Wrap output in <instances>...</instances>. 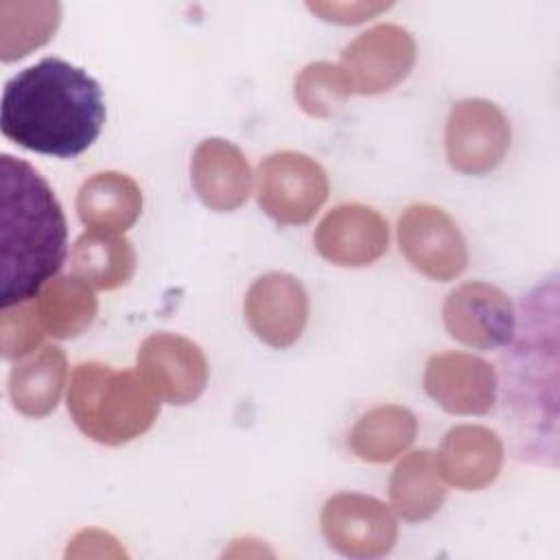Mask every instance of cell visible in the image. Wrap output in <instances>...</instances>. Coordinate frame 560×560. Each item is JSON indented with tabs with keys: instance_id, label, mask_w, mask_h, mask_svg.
<instances>
[{
	"instance_id": "obj_1",
	"label": "cell",
	"mask_w": 560,
	"mask_h": 560,
	"mask_svg": "<svg viewBox=\"0 0 560 560\" xmlns=\"http://www.w3.org/2000/svg\"><path fill=\"white\" fill-rule=\"evenodd\" d=\"M103 122L98 81L59 57H44L24 68L2 90V136L35 153L77 158L94 144Z\"/></svg>"
},
{
	"instance_id": "obj_2",
	"label": "cell",
	"mask_w": 560,
	"mask_h": 560,
	"mask_svg": "<svg viewBox=\"0 0 560 560\" xmlns=\"http://www.w3.org/2000/svg\"><path fill=\"white\" fill-rule=\"evenodd\" d=\"M0 306L33 300L68 256V223L48 182L24 160H0Z\"/></svg>"
},
{
	"instance_id": "obj_3",
	"label": "cell",
	"mask_w": 560,
	"mask_h": 560,
	"mask_svg": "<svg viewBox=\"0 0 560 560\" xmlns=\"http://www.w3.org/2000/svg\"><path fill=\"white\" fill-rule=\"evenodd\" d=\"M66 405L77 429L105 446L133 442L160 413V398L138 370H118L98 361L74 368Z\"/></svg>"
},
{
	"instance_id": "obj_4",
	"label": "cell",
	"mask_w": 560,
	"mask_h": 560,
	"mask_svg": "<svg viewBox=\"0 0 560 560\" xmlns=\"http://www.w3.org/2000/svg\"><path fill=\"white\" fill-rule=\"evenodd\" d=\"M324 166L300 151H276L256 168V201L280 225H304L328 199Z\"/></svg>"
},
{
	"instance_id": "obj_5",
	"label": "cell",
	"mask_w": 560,
	"mask_h": 560,
	"mask_svg": "<svg viewBox=\"0 0 560 560\" xmlns=\"http://www.w3.org/2000/svg\"><path fill=\"white\" fill-rule=\"evenodd\" d=\"M512 127L503 109L486 98L457 101L446 118V162L462 175H488L508 155Z\"/></svg>"
},
{
	"instance_id": "obj_6",
	"label": "cell",
	"mask_w": 560,
	"mask_h": 560,
	"mask_svg": "<svg viewBox=\"0 0 560 560\" xmlns=\"http://www.w3.org/2000/svg\"><path fill=\"white\" fill-rule=\"evenodd\" d=\"M319 525L328 547L346 558H383L398 540L396 512L361 492L332 494L322 508Z\"/></svg>"
},
{
	"instance_id": "obj_7",
	"label": "cell",
	"mask_w": 560,
	"mask_h": 560,
	"mask_svg": "<svg viewBox=\"0 0 560 560\" xmlns=\"http://www.w3.org/2000/svg\"><path fill=\"white\" fill-rule=\"evenodd\" d=\"M416 39L400 24H376L341 50L339 68L352 94L376 96L400 85L416 63Z\"/></svg>"
},
{
	"instance_id": "obj_8",
	"label": "cell",
	"mask_w": 560,
	"mask_h": 560,
	"mask_svg": "<svg viewBox=\"0 0 560 560\" xmlns=\"http://www.w3.org/2000/svg\"><path fill=\"white\" fill-rule=\"evenodd\" d=\"M398 245L422 276L448 282L468 267L466 238L455 219L433 203H411L398 219Z\"/></svg>"
},
{
	"instance_id": "obj_9",
	"label": "cell",
	"mask_w": 560,
	"mask_h": 560,
	"mask_svg": "<svg viewBox=\"0 0 560 560\" xmlns=\"http://www.w3.org/2000/svg\"><path fill=\"white\" fill-rule=\"evenodd\" d=\"M136 368L160 400L177 407L195 402L210 376L203 350L177 332L149 335L138 348Z\"/></svg>"
},
{
	"instance_id": "obj_10",
	"label": "cell",
	"mask_w": 560,
	"mask_h": 560,
	"mask_svg": "<svg viewBox=\"0 0 560 560\" xmlns=\"http://www.w3.org/2000/svg\"><path fill=\"white\" fill-rule=\"evenodd\" d=\"M446 332L470 348H508L516 337V311L512 300L488 282H464L453 289L442 306Z\"/></svg>"
},
{
	"instance_id": "obj_11",
	"label": "cell",
	"mask_w": 560,
	"mask_h": 560,
	"mask_svg": "<svg viewBox=\"0 0 560 560\" xmlns=\"http://www.w3.org/2000/svg\"><path fill=\"white\" fill-rule=\"evenodd\" d=\"M422 385L427 396L453 416H483L492 409L499 394L494 365L457 350L429 357Z\"/></svg>"
},
{
	"instance_id": "obj_12",
	"label": "cell",
	"mask_w": 560,
	"mask_h": 560,
	"mask_svg": "<svg viewBox=\"0 0 560 560\" xmlns=\"http://www.w3.org/2000/svg\"><path fill=\"white\" fill-rule=\"evenodd\" d=\"M249 330L267 346L284 350L293 346L308 322V293L304 284L284 271L256 278L243 302Z\"/></svg>"
},
{
	"instance_id": "obj_13",
	"label": "cell",
	"mask_w": 560,
	"mask_h": 560,
	"mask_svg": "<svg viewBox=\"0 0 560 560\" xmlns=\"http://www.w3.org/2000/svg\"><path fill=\"white\" fill-rule=\"evenodd\" d=\"M313 243L317 254L330 265L368 267L387 252L389 225L370 206L341 203L317 223Z\"/></svg>"
},
{
	"instance_id": "obj_14",
	"label": "cell",
	"mask_w": 560,
	"mask_h": 560,
	"mask_svg": "<svg viewBox=\"0 0 560 560\" xmlns=\"http://www.w3.org/2000/svg\"><path fill=\"white\" fill-rule=\"evenodd\" d=\"M503 440L483 424H457L448 429L435 453V464L446 486L466 492L492 486L503 468Z\"/></svg>"
},
{
	"instance_id": "obj_15",
	"label": "cell",
	"mask_w": 560,
	"mask_h": 560,
	"mask_svg": "<svg viewBox=\"0 0 560 560\" xmlns=\"http://www.w3.org/2000/svg\"><path fill=\"white\" fill-rule=\"evenodd\" d=\"M190 182L208 210L232 212L252 192V168L245 153L225 138L201 140L190 158Z\"/></svg>"
},
{
	"instance_id": "obj_16",
	"label": "cell",
	"mask_w": 560,
	"mask_h": 560,
	"mask_svg": "<svg viewBox=\"0 0 560 560\" xmlns=\"http://www.w3.org/2000/svg\"><path fill=\"white\" fill-rule=\"evenodd\" d=\"M77 212L90 230L125 234L142 214V190L125 173H94L77 192Z\"/></svg>"
},
{
	"instance_id": "obj_17",
	"label": "cell",
	"mask_w": 560,
	"mask_h": 560,
	"mask_svg": "<svg viewBox=\"0 0 560 560\" xmlns=\"http://www.w3.org/2000/svg\"><path fill=\"white\" fill-rule=\"evenodd\" d=\"M68 378V359L59 346H44L9 374L13 409L26 418H46L59 405Z\"/></svg>"
},
{
	"instance_id": "obj_18",
	"label": "cell",
	"mask_w": 560,
	"mask_h": 560,
	"mask_svg": "<svg viewBox=\"0 0 560 560\" xmlns=\"http://www.w3.org/2000/svg\"><path fill=\"white\" fill-rule=\"evenodd\" d=\"M387 492L396 516L409 523H420L438 514L448 494L435 455L427 448L413 451L396 464Z\"/></svg>"
},
{
	"instance_id": "obj_19",
	"label": "cell",
	"mask_w": 560,
	"mask_h": 560,
	"mask_svg": "<svg viewBox=\"0 0 560 560\" xmlns=\"http://www.w3.org/2000/svg\"><path fill=\"white\" fill-rule=\"evenodd\" d=\"M72 273L88 282L92 289L114 291L136 273V249L122 234L88 230L83 232L70 252Z\"/></svg>"
},
{
	"instance_id": "obj_20",
	"label": "cell",
	"mask_w": 560,
	"mask_h": 560,
	"mask_svg": "<svg viewBox=\"0 0 560 560\" xmlns=\"http://www.w3.org/2000/svg\"><path fill=\"white\" fill-rule=\"evenodd\" d=\"M46 335L55 339H74L85 332L96 313L94 289L74 273H61L48 280L33 298Z\"/></svg>"
},
{
	"instance_id": "obj_21",
	"label": "cell",
	"mask_w": 560,
	"mask_h": 560,
	"mask_svg": "<svg viewBox=\"0 0 560 560\" xmlns=\"http://www.w3.org/2000/svg\"><path fill=\"white\" fill-rule=\"evenodd\" d=\"M418 435V418L402 405H378L365 411L348 433V448L370 464L402 455Z\"/></svg>"
},
{
	"instance_id": "obj_22",
	"label": "cell",
	"mask_w": 560,
	"mask_h": 560,
	"mask_svg": "<svg viewBox=\"0 0 560 560\" xmlns=\"http://www.w3.org/2000/svg\"><path fill=\"white\" fill-rule=\"evenodd\" d=\"M61 24V4L55 0L0 2V59H24L48 44Z\"/></svg>"
},
{
	"instance_id": "obj_23",
	"label": "cell",
	"mask_w": 560,
	"mask_h": 560,
	"mask_svg": "<svg viewBox=\"0 0 560 560\" xmlns=\"http://www.w3.org/2000/svg\"><path fill=\"white\" fill-rule=\"evenodd\" d=\"M350 88L339 63H306L293 81V98L300 109L313 118L337 116L350 98Z\"/></svg>"
},
{
	"instance_id": "obj_24",
	"label": "cell",
	"mask_w": 560,
	"mask_h": 560,
	"mask_svg": "<svg viewBox=\"0 0 560 560\" xmlns=\"http://www.w3.org/2000/svg\"><path fill=\"white\" fill-rule=\"evenodd\" d=\"M44 326L39 322L35 302H20L2 306L0 315V350L7 361H20L35 352L44 341Z\"/></svg>"
},
{
	"instance_id": "obj_25",
	"label": "cell",
	"mask_w": 560,
	"mask_h": 560,
	"mask_svg": "<svg viewBox=\"0 0 560 560\" xmlns=\"http://www.w3.org/2000/svg\"><path fill=\"white\" fill-rule=\"evenodd\" d=\"M308 11L319 15L326 22L352 26L365 20L376 18L378 13L387 11L389 2H308Z\"/></svg>"
},
{
	"instance_id": "obj_26",
	"label": "cell",
	"mask_w": 560,
	"mask_h": 560,
	"mask_svg": "<svg viewBox=\"0 0 560 560\" xmlns=\"http://www.w3.org/2000/svg\"><path fill=\"white\" fill-rule=\"evenodd\" d=\"M118 540L103 529H81L68 540L66 558H125Z\"/></svg>"
}]
</instances>
